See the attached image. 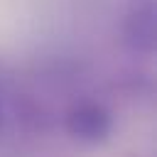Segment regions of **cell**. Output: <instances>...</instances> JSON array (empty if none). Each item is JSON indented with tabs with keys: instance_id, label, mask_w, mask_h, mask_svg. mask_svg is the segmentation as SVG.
Instances as JSON below:
<instances>
[{
	"instance_id": "7a4b0ae2",
	"label": "cell",
	"mask_w": 157,
	"mask_h": 157,
	"mask_svg": "<svg viewBox=\"0 0 157 157\" xmlns=\"http://www.w3.org/2000/svg\"><path fill=\"white\" fill-rule=\"evenodd\" d=\"M155 29H157V20H155V5L152 2H142L137 5L128 20H125V42L137 49V52H152L155 47Z\"/></svg>"
},
{
	"instance_id": "6da1fadb",
	"label": "cell",
	"mask_w": 157,
	"mask_h": 157,
	"mask_svg": "<svg viewBox=\"0 0 157 157\" xmlns=\"http://www.w3.org/2000/svg\"><path fill=\"white\" fill-rule=\"evenodd\" d=\"M66 128L76 140L98 142L110 132V113L101 103H81L69 113Z\"/></svg>"
},
{
	"instance_id": "3957f363",
	"label": "cell",
	"mask_w": 157,
	"mask_h": 157,
	"mask_svg": "<svg viewBox=\"0 0 157 157\" xmlns=\"http://www.w3.org/2000/svg\"><path fill=\"white\" fill-rule=\"evenodd\" d=\"M0 125H2V108H0Z\"/></svg>"
}]
</instances>
